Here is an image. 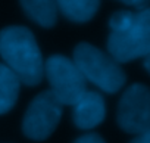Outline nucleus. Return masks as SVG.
<instances>
[{
  "instance_id": "9b49d317",
  "label": "nucleus",
  "mask_w": 150,
  "mask_h": 143,
  "mask_svg": "<svg viewBox=\"0 0 150 143\" xmlns=\"http://www.w3.org/2000/svg\"><path fill=\"white\" fill-rule=\"evenodd\" d=\"M134 19V12L131 11H118L109 19V27L112 31H122L129 27Z\"/></svg>"
},
{
  "instance_id": "4468645a",
  "label": "nucleus",
  "mask_w": 150,
  "mask_h": 143,
  "mask_svg": "<svg viewBox=\"0 0 150 143\" xmlns=\"http://www.w3.org/2000/svg\"><path fill=\"white\" fill-rule=\"evenodd\" d=\"M129 143H150V128L143 131L141 134H137V137H134Z\"/></svg>"
},
{
  "instance_id": "f03ea898",
  "label": "nucleus",
  "mask_w": 150,
  "mask_h": 143,
  "mask_svg": "<svg viewBox=\"0 0 150 143\" xmlns=\"http://www.w3.org/2000/svg\"><path fill=\"white\" fill-rule=\"evenodd\" d=\"M72 60L86 80L106 93L119 92L127 81L121 65L109 53H105L90 43L83 41L75 46Z\"/></svg>"
},
{
  "instance_id": "1a4fd4ad",
  "label": "nucleus",
  "mask_w": 150,
  "mask_h": 143,
  "mask_svg": "<svg viewBox=\"0 0 150 143\" xmlns=\"http://www.w3.org/2000/svg\"><path fill=\"white\" fill-rule=\"evenodd\" d=\"M57 9L72 22H87L99 11L100 0H54Z\"/></svg>"
},
{
  "instance_id": "20e7f679",
  "label": "nucleus",
  "mask_w": 150,
  "mask_h": 143,
  "mask_svg": "<svg viewBox=\"0 0 150 143\" xmlns=\"http://www.w3.org/2000/svg\"><path fill=\"white\" fill-rule=\"evenodd\" d=\"M44 75L50 92L62 105H75L87 92V80L69 58L52 55L44 62Z\"/></svg>"
},
{
  "instance_id": "6e6552de",
  "label": "nucleus",
  "mask_w": 150,
  "mask_h": 143,
  "mask_svg": "<svg viewBox=\"0 0 150 143\" xmlns=\"http://www.w3.org/2000/svg\"><path fill=\"white\" fill-rule=\"evenodd\" d=\"M27 16L44 28L54 27L57 21V5L54 0H19Z\"/></svg>"
},
{
  "instance_id": "423d86ee",
  "label": "nucleus",
  "mask_w": 150,
  "mask_h": 143,
  "mask_svg": "<svg viewBox=\"0 0 150 143\" xmlns=\"http://www.w3.org/2000/svg\"><path fill=\"white\" fill-rule=\"evenodd\" d=\"M118 125L129 134H141L150 128V89L144 84L129 86L119 99Z\"/></svg>"
},
{
  "instance_id": "0eeeda50",
  "label": "nucleus",
  "mask_w": 150,
  "mask_h": 143,
  "mask_svg": "<svg viewBox=\"0 0 150 143\" xmlns=\"http://www.w3.org/2000/svg\"><path fill=\"white\" fill-rule=\"evenodd\" d=\"M106 117L105 99L97 92L87 90L86 95L74 105V124L81 130H91L102 124Z\"/></svg>"
},
{
  "instance_id": "2eb2a0df",
  "label": "nucleus",
  "mask_w": 150,
  "mask_h": 143,
  "mask_svg": "<svg viewBox=\"0 0 150 143\" xmlns=\"http://www.w3.org/2000/svg\"><path fill=\"white\" fill-rule=\"evenodd\" d=\"M144 68L147 69V73L150 74V52L144 56Z\"/></svg>"
},
{
  "instance_id": "ddd939ff",
  "label": "nucleus",
  "mask_w": 150,
  "mask_h": 143,
  "mask_svg": "<svg viewBox=\"0 0 150 143\" xmlns=\"http://www.w3.org/2000/svg\"><path fill=\"white\" fill-rule=\"evenodd\" d=\"M119 2L125 3V5H129V6H134L135 9L141 11V9H146L149 8L150 5V0H119Z\"/></svg>"
},
{
  "instance_id": "f8f14e48",
  "label": "nucleus",
  "mask_w": 150,
  "mask_h": 143,
  "mask_svg": "<svg viewBox=\"0 0 150 143\" xmlns=\"http://www.w3.org/2000/svg\"><path fill=\"white\" fill-rule=\"evenodd\" d=\"M74 143H106L103 140V137L97 133H87V134H83L80 136Z\"/></svg>"
},
{
  "instance_id": "9d476101",
  "label": "nucleus",
  "mask_w": 150,
  "mask_h": 143,
  "mask_svg": "<svg viewBox=\"0 0 150 143\" xmlns=\"http://www.w3.org/2000/svg\"><path fill=\"white\" fill-rule=\"evenodd\" d=\"M21 81L12 71L5 65L0 63V115L9 112L19 96Z\"/></svg>"
},
{
  "instance_id": "f257e3e1",
  "label": "nucleus",
  "mask_w": 150,
  "mask_h": 143,
  "mask_svg": "<svg viewBox=\"0 0 150 143\" xmlns=\"http://www.w3.org/2000/svg\"><path fill=\"white\" fill-rule=\"evenodd\" d=\"M0 56L25 86H37L44 77V59L31 30L21 25L0 31Z\"/></svg>"
},
{
  "instance_id": "39448f33",
  "label": "nucleus",
  "mask_w": 150,
  "mask_h": 143,
  "mask_svg": "<svg viewBox=\"0 0 150 143\" xmlns=\"http://www.w3.org/2000/svg\"><path fill=\"white\" fill-rule=\"evenodd\" d=\"M62 103L50 90L38 93L27 108L22 120L24 134L35 142L49 139L62 117Z\"/></svg>"
},
{
  "instance_id": "7ed1b4c3",
  "label": "nucleus",
  "mask_w": 150,
  "mask_h": 143,
  "mask_svg": "<svg viewBox=\"0 0 150 143\" xmlns=\"http://www.w3.org/2000/svg\"><path fill=\"white\" fill-rule=\"evenodd\" d=\"M150 52V6L134 14L128 28L110 31L108 38V53L118 62L125 63L144 58Z\"/></svg>"
}]
</instances>
